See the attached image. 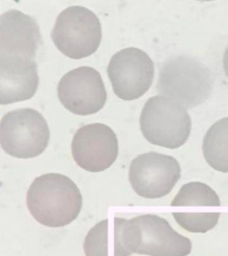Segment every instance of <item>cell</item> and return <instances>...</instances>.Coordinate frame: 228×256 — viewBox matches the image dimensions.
<instances>
[{
	"label": "cell",
	"instance_id": "11",
	"mask_svg": "<svg viewBox=\"0 0 228 256\" xmlns=\"http://www.w3.org/2000/svg\"><path fill=\"white\" fill-rule=\"evenodd\" d=\"M39 77L34 60L0 56V104L31 99L39 87Z\"/></svg>",
	"mask_w": 228,
	"mask_h": 256
},
{
	"label": "cell",
	"instance_id": "9",
	"mask_svg": "<svg viewBox=\"0 0 228 256\" xmlns=\"http://www.w3.org/2000/svg\"><path fill=\"white\" fill-rule=\"evenodd\" d=\"M118 153L117 136L105 124L83 126L76 132L72 142L73 159L86 171H105L117 160Z\"/></svg>",
	"mask_w": 228,
	"mask_h": 256
},
{
	"label": "cell",
	"instance_id": "12",
	"mask_svg": "<svg viewBox=\"0 0 228 256\" xmlns=\"http://www.w3.org/2000/svg\"><path fill=\"white\" fill-rule=\"evenodd\" d=\"M202 149L211 168L228 173V118L219 120L210 127L204 137Z\"/></svg>",
	"mask_w": 228,
	"mask_h": 256
},
{
	"label": "cell",
	"instance_id": "13",
	"mask_svg": "<svg viewBox=\"0 0 228 256\" xmlns=\"http://www.w3.org/2000/svg\"><path fill=\"white\" fill-rule=\"evenodd\" d=\"M109 220L99 222L88 233L83 244L86 256H109Z\"/></svg>",
	"mask_w": 228,
	"mask_h": 256
},
{
	"label": "cell",
	"instance_id": "8",
	"mask_svg": "<svg viewBox=\"0 0 228 256\" xmlns=\"http://www.w3.org/2000/svg\"><path fill=\"white\" fill-rule=\"evenodd\" d=\"M58 95L68 110L80 116L97 113L105 105L107 98L101 74L86 66L63 76L58 86Z\"/></svg>",
	"mask_w": 228,
	"mask_h": 256
},
{
	"label": "cell",
	"instance_id": "3",
	"mask_svg": "<svg viewBox=\"0 0 228 256\" xmlns=\"http://www.w3.org/2000/svg\"><path fill=\"white\" fill-rule=\"evenodd\" d=\"M140 127L150 143L175 149L187 141L191 121L185 108L169 98L157 96L150 98L144 106Z\"/></svg>",
	"mask_w": 228,
	"mask_h": 256
},
{
	"label": "cell",
	"instance_id": "6",
	"mask_svg": "<svg viewBox=\"0 0 228 256\" xmlns=\"http://www.w3.org/2000/svg\"><path fill=\"white\" fill-rule=\"evenodd\" d=\"M108 75L114 92L124 100L138 99L149 90L154 78V64L145 52L126 48L111 58Z\"/></svg>",
	"mask_w": 228,
	"mask_h": 256
},
{
	"label": "cell",
	"instance_id": "10",
	"mask_svg": "<svg viewBox=\"0 0 228 256\" xmlns=\"http://www.w3.org/2000/svg\"><path fill=\"white\" fill-rule=\"evenodd\" d=\"M37 22L19 10H11L0 18V56L35 59L41 42Z\"/></svg>",
	"mask_w": 228,
	"mask_h": 256
},
{
	"label": "cell",
	"instance_id": "5",
	"mask_svg": "<svg viewBox=\"0 0 228 256\" xmlns=\"http://www.w3.org/2000/svg\"><path fill=\"white\" fill-rule=\"evenodd\" d=\"M51 36L64 55L72 59H82L99 48L101 24L91 10L83 6H71L58 16Z\"/></svg>",
	"mask_w": 228,
	"mask_h": 256
},
{
	"label": "cell",
	"instance_id": "14",
	"mask_svg": "<svg viewBox=\"0 0 228 256\" xmlns=\"http://www.w3.org/2000/svg\"><path fill=\"white\" fill-rule=\"evenodd\" d=\"M223 64L224 71L228 77V47L226 48L224 53Z\"/></svg>",
	"mask_w": 228,
	"mask_h": 256
},
{
	"label": "cell",
	"instance_id": "1",
	"mask_svg": "<svg viewBox=\"0 0 228 256\" xmlns=\"http://www.w3.org/2000/svg\"><path fill=\"white\" fill-rule=\"evenodd\" d=\"M27 206L40 224L51 228L69 225L83 207V196L73 180L61 174L36 178L27 193Z\"/></svg>",
	"mask_w": 228,
	"mask_h": 256
},
{
	"label": "cell",
	"instance_id": "4",
	"mask_svg": "<svg viewBox=\"0 0 228 256\" xmlns=\"http://www.w3.org/2000/svg\"><path fill=\"white\" fill-rule=\"evenodd\" d=\"M49 140V126L37 110H14L2 118L0 143L10 156L22 159L37 157L47 148Z\"/></svg>",
	"mask_w": 228,
	"mask_h": 256
},
{
	"label": "cell",
	"instance_id": "2",
	"mask_svg": "<svg viewBox=\"0 0 228 256\" xmlns=\"http://www.w3.org/2000/svg\"><path fill=\"white\" fill-rule=\"evenodd\" d=\"M213 85L207 66L191 56L181 55L169 58L161 66L157 90L187 110L205 102Z\"/></svg>",
	"mask_w": 228,
	"mask_h": 256
},
{
	"label": "cell",
	"instance_id": "7",
	"mask_svg": "<svg viewBox=\"0 0 228 256\" xmlns=\"http://www.w3.org/2000/svg\"><path fill=\"white\" fill-rule=\"evenodd\" d=\"M181 177L177 160L157 152L141 154L131 162L130 184L135 193L145 198H159L170 193Z\"/></svg>",
	"mask_w": 228,
	"mask_h": 256
}]
</instances>
